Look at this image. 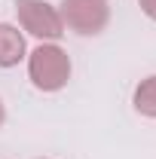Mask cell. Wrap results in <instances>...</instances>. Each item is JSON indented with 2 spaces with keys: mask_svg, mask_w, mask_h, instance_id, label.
Listing matches in <instances>:
<instances>
[{
  "mask_svg": "<svg viewBox=\"0 0 156 159\" xmlns=\"http://www.w3.org/2000/svg\"><path fill=\"white\" fill-rule=\"evenodd\" d=\"M28 74H31V83L40 92H58L71 80V58L55 43L37 46L28 58Z\"/></svg>",
  "mask_w": 156,
  "mask_h": 159,
  "instance_id": "obj_1",
  "label": "cell"
},
{
  "mask_svg": "<svg viewBox=\"0 0 156 159\" xmlns=\"http://www.w3.org/2000/svg\"><path fill=\"white\" fill-rule=\"evenodd\" d=\"M16 16L21 28L40 40H58L64 34V21L58 9L46 0H16Z\"/></svg>",
  "mask_w": 156,
  "mask_h": 159,
  "instance_id": "obj_2",
  "label": "cell"
},
{
  "mask_svg": "<svg viewBox=\"0 0 156 159\" xmlns=\"http://www.w3.org/2000/svg\"><path fill=\"white\" fill-rule=\"evenodd\" d=\"M58 16L71 31L89 37V34L104 31V25L110 19V6H107V0H61Z\"/></svg>",
  "mask_w": 156,
  "mask_h": 159,
  "instance_id": "obj_3",
  "label": "cell"
},
{
  "mask_svg": "<svg viewBox=\"0 0 156 159\" xmlns=\"http://www.w3.org/2000/svg\"><path fill=\"white\" fill-rule=\"evenodd\" d=\"M25 58V37L16 25L0 21V67H16Z\"/></svg>",
  "mask_w": 156,
  "mask_h": 159,
  "instance_id": "obj_4",
  "label": "cell"
},
{
  "mask_svg": "<svg viewBox=\"0 0 156 159\" xmlns=\"http://www.w3.org/2000/svg\"><path fill=\"white\" fill-rule=\"evenodd\" d=\"M135 110L141 116L156 119V77L141 80V86L135 89Z\"/></svg>",
  "mask_w": 156,
  "mask_h": 159,
  "instance_id": "obj_5",
  "label": "cell"
},
{
  "mask_svg": "<svg viewBox=\"0 0 156 159\" xmlns=\"http://www.w3.org/2000/svg\"><path fill=\"white\" fill-rule=\"evenodd\" d=\"M138 3H141V9H144V16L156 21V0H138Z\"/></svg>",
  "mask_w": 156,
  "mask_h": 159,
  "instance_id": "obj_6",
  "label": "cell"
},
{
  "mask_svg": "<svg viewBox=\"0 0 156 159\" xmlns=\"http://www.w3.org/2000/svg\"><path fill=\"white\" fill-rule=\"evenodd\" d=\"M3 119H6V110H3V101H0V125H3Z\"/></svg>",
  "mask_w": 156,
  "mask_h": 159,
  "instance_id": "obj_7",
  "label": "cell"
}]
</instances>
